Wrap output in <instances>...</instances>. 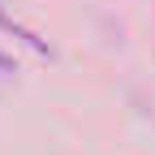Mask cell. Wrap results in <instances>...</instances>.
Returning a JSON list of instances; mask_svg holds the SVG:
<instances>
[{
    "mask_svg": "<svg viewBox=\"0 0 155 155\" xmlns=\"http://www.w3.org/2000/svg\"><path fill=\"white\" fill-rule=\"evenodd\" d=\"M13 69H17V65L9 61V56H5V52H0V73H13Z\"/></svg>",
    "mask_w": 155,
    "mask_h": 155,
    "instance_id": "1",
    "label": "cell"
}]
</instances>
